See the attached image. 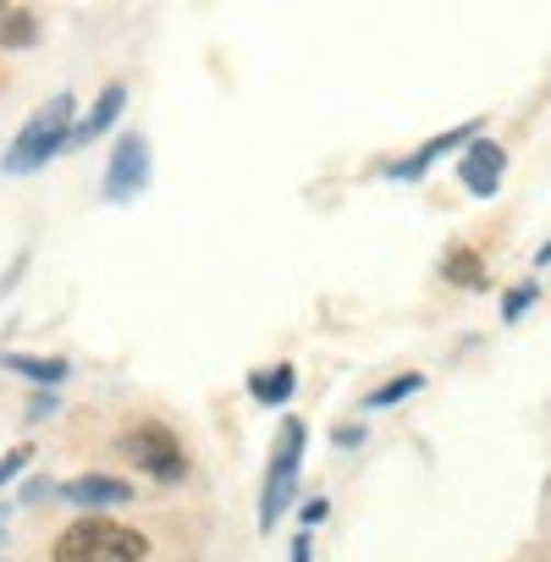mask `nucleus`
<instances>
[{
	"instance_id": "11",
	"label": "nucleus",
	"mask_w": 551,
	"mask_h": 562,
	"mask_svg": "<svg viewBox=\"0 0 551 562\" xmlns=\"http://www.w3.org/2000/svg\"><path fill=\"white\" fill-rule=\"evenodd\" d=\"M293 386H299V370H293V364H276V370H254V375H248V392H254L265 408L288 403V397H293Z\"/></svg>"
},
{
	"instance_id": "13",
	"label": "nucleus",
	"mask_w": 551,
	"mask_h": 562,
	"mask_svg": "<svg viewBox=\"0 0 551 562\" xmlns=\"http://www.w3.org/2000/svg\"><path fill=\"white\" fill-rule=\"evenodd\" d=\"M0 364L18 370V375H29V381H40V386H61V381L72 375V364H67V359H34V353H7Z\"/></svg>"
},
{
	"instance_id": "2",
	"label": "nucleus",
	"mask_w": 551,
	"mask_h": 562,
	"mask_svg": "<svg viewBox=\"0 0 551 562\" xmlns=\"http://www.w3.org/2000/svg\"><path fill=\"white\" fill-rule=\"evenodd\" d=\"M72 116H78L72 94H56L50 105H40V111L23 122V133L12 138V149H7V171H12V177H29V171L50 166V160L72 144Z\"/></svg>"
},
{
	"instance_id": "16",
	"label": "nucleus",
	"mask_w": 551,
	"mask_h": 562,
	"mask_svg": "<svg viewBox=\"0 0 551 562\" xmlns=\"http://www.w3.org/2000/svg\"><path fill=\"white\" fill-rule=\"evenodd\" d=\"M29 463H34V447H29V441H23V447H12L7 458H0V485H12V480H18Z\"/></svg>"
},
{
	"instance_id": "19",
	"label": "nucleus",
	"mask_w": 551,
	"mask_h": 562,
	"mask_svg": "<svg viewBox=\"0 0 551 562\" xmlns=\"http://www.w3.org/2000/svg\"><path fill=\"white\" fill-rule=\"evenodd\" d=\"M293 562H315V546H310V529L293 540Z\"/></svg>"
},
{
	"instance_id": "10",
	"label": "nucleus",
	"mask_w": 551,
	"mask_h": 562,
	"mask_svg": "<svg viewBox=\"0 0 551 562\" xmlns=\"http://www.w3.org/2000/svg\"><path fill=\"white\" fill-rule=\"evenodd\" d=\"M40 18L29 7H18V0H0V50H34L40 45Z\"/></svg>"
},
{
	"instance_id": "6",
	"label": "nucleus",
	"mask_w": 551,
	"mask_h": 562,
	"mask_svg": "<svg viewBox=\"0 0 551 562\" xmlns=\"http://www.w3.org/2000/svg\"><path fill=\"white\" fill-rule=\"evenodd\" d=\"M502 166H507V149L491 144V138H474V144L463 149V160H458V177H463V188H469L474 199H496Z\"/></svg>"
},
{
	"instance_id": "9",
	"label": "nucleus",
	"mask_w": 551,
	"mask_h": 562,
	"mask_svg": "<svg viewBox=\"0 0 551 562\" xmlns=\"http://www.w3.org/2000/svg\"><path fill=\"white\" fill-rule=\"evenodd\" d=\"M122 105H127V89H122V83H105V89H100V100L89 105V116H83V122H72V144H94V138H105V133L116 127Z\"/></svg>"
},
{
	"instance_id": "4",
	"label": "nucleus",
	"mask_w": 551,
	"mask_h": 562,
	"mask_svg": "<svg viewBox=\"0 0 551 562\" xmlns=\"http://www.w3.org/2000/svg\"><path fill=\"white\" fill-rule=\"evenodd\" d=\"M122 452H127L144 474H155V480H166V485L188 474V452H182L177 430H171V425H160V419L133 425V430L122 436Z\"/></svg>"
},
{
	"instance_id": "17",
	"label": "nucleus",
	"mask_w": 551,
	"mask_h": 562,
	"mask_svg": "<svg viewBox=\"0 0 551 562\" xmlns=\"http://www.w3.org/2000/svg\"><path fill=\"white\" fill-rule=\"evenodd\" d=\"M326 513H331V502H326V496H310V502H304V529H310V524H321Z\"/></svg>"
},
{
	"instance_id": "3",
	"label": "nucleus",
	"mask_w": 551,
	"mask_h": 562,
	"mask_svg": "<svg viewBox=\"0 0 551 562\" xmlns=\"http://www.w3.org/2000/svg\"><path fill=\"white\" fill-rule=\"evenodd\" d=\"M304 419H282V436L270 447V463H265V491H259V524L270 529L276 518L288 513L293 491H299V458H304Z\"/></svg>"
},
{
	"instance_id": "15",
	"label": "nucleus",
	"mask_w": 551,
	"mask_h": 562,
	"mask_svg": "<svg viewBox=\"0 0 551 562\" xmlns=\"http://www.w3.org/2000/svg\"><path fill=\"white\" fill-rule=\"evenodd\" d=\"M535 299H540V288H535V281H518V288L507 293V304H502V321L513 326V321H518V315H524V310H529Z\"/></svg>"
},
{
	"instance_id": "8",
	"label": "nucleus",
	"mask_w": 551,
	"mask_h": 562,
	"mask_svg": "<svg viewBox=\"0 0 551 562\" xmlns=\"http://www.w3.org/2000/svg\"><path fill=\"white\" fill-rule=\"evenodd\" d=\"M61 496L72 507H122V502H133V485L111 480V474H78V480L61 485Z\"/></svg>"
},
{
	"instance_id": "7",
	"label": "nucleus",
	"mask_w": 551,
	"mask_h": 562,
	"mask_svg": "<svg viewBox=\"0 0 551 562\" xmlns=\"http://www.w3.org/2000/svg\"><path fill=\"white\" fill-rule=\"evenodd\" d=\"M474 138H480V122H458L452 133H441V138H430V144H425L419 155H408V160H397V166H392V177H397V182H419L430 160H441V155H452L458 144H474Z\"/></svg>"
},
{
	"instance_id": "5",
	"label": "nucleus",
	"mask_w": 551,
	"mask_h": 562,
	"mask_svg": "<svg viewBox=\"0 0 551 562\" xmlns=\"http://www.w3.org/2000/svg\"><path fill=\"white\" fill-rule=\"evenodd\" d=\"M149 188V138L144 133H122L105 166V199L111 204H133Z\"/></svg>"
},
{
	"instance_id": "14",
	"label": "nucleus",
	"mask_w": 551,
	"mask_h": 562,
	"mask_svg": "<svg viewBox=\"0 0 551 562\" xmlns=\"http://www.w3.org/2000/svg\"><path fill=\"white\" fill-rule=\"evenodd\" d=\"M419 386H425V375H419V370H408V375H397V381H386L381 392H370V397H364V408H392V403H403V397H414Z\"/></svg>"
},
{
	"instance_id": "1",
	"label": "nucleus",
	"mask_w": 551,
	"mask_h": 562,
	"mask_svg": "<svg viewBox=\"0 0 551 562\" xmlns=\"http://www.w3.org/2000/svg\"><path fill=\"white\" fill-rule=\"evenodd\" d=\"M149 557V535L133 529V524H116V518H72L56 546H50V562H144Z\"/></svg>"
},
{
	"instance_id": "21",
	"label": "nucleus",
	"mask_w": 551,
	"mask_h": 562,
	"mask_svg": "<svg viewBox=\"0 0 551 562\" xmlns=\"http://www.w3.org/2000/svg\"><path fill=\"white\" fill-rule=\"evenodd\" d=\"M535 259H540V265H551V243H546V248H540V254H535Z\"/></svg>"
},
{
	"instance_id": "18",
	"label": "nucleus",
	"mask_w": 551,
	"mask_h": 562,
	"mask_svg": "<svg viewBox=\"0 0 551 562\" xmlns=\"http://www.w3.org/2000/svg\"><path fill=\"white\" fill-rule=\"evenodd\" d=\"M359 441H364V425H342L337 430V447H359Z\"/></svg>"
},
{
	"instance_id": "12",
	"label": "nucleus",
	"mask_w": 551,
	"mask_h": 562,
	"mask_svg": "<svg viewBox=\"0 0 551 562\" xmlns=\"http://www.w3.org/2000/svg\"><path fill=\"white\" fill-rule=\"evenodd\" d=\"M441 276L452 281V288H485V259H480L469 243H458V248H447Z\"/></svg>"
},
{
	"instance_id": "20",
	"label": "nucleus",
	"mask_w": 551,
	"mask_h": 562,
	"mask_svg": "<svg viewBox=\"0 0 551 562\" xmlns=\"http://www.w3.org/2000/svg\"><path fill=\"white\" fill-rule=\"evenodd\" d=\"M50 408H56V397H34V403H29V419H40V414H50Z\"/></svg>"
}]
</instances>
